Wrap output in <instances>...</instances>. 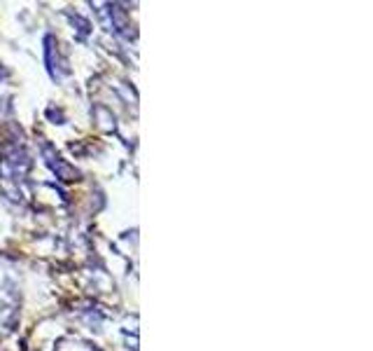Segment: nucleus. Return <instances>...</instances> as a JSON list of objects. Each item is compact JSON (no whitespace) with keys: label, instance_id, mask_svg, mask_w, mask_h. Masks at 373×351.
Masks as SVG:
<instances>
[{"label":"nucleus","instance_id":"obj_1","mask_svg":"<svg viewBox=\"0 0 373 351\" xmlns=\"http://www.w3.org/2000/svg\"><path fill=\"white\" fill-rule=\"evenodd\" d=\"M42 155H45L49 169H52L61 180H78V178H80V171L75 169V166L68 164V162H63L61 157H58V155L54 153L52 146H47V143L42 146Z\"/></svg>","mask_w":373,"mask_h":351},{"label":"nucleus","instance_id":"obj_2","mask_svg":"<svg viewBox=\"0 0 373 351\" xmlns=\"http://www.w3.org/2000/svg\"><path fill=\"white\" fill-rule=\"evenodd\" d=\"M45 58H47V68H49V73H52L54 80H58L63 73H68L65 61H63L61 56H58V45H56L54 36H47L45 38Z\"/></svg>","mask_w":373,"mask_h":351}]
</instances>
